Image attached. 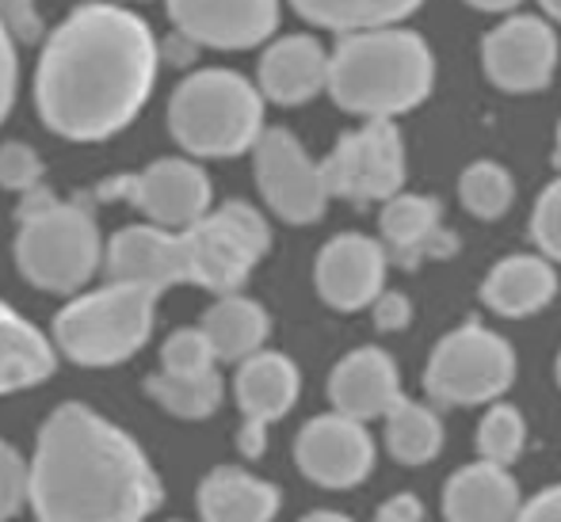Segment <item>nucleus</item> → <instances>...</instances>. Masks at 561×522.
Wrapping results in <instances>:
<instances>
[{
  "instance_id": "1",
  "label": "nucleus",
  "mask_w": 561,
  "mask_h": 522,
  "mask_svg": "<svg viewBox=\"0 0 561 522\" xmlns=\"http://www.w3.org/2000/svg\"><path fill=\"white\" fill-rule=\"evenodd\" d=\"M161 69V43L134 8L77 4L46 35L35 66V107L66 141H107L141 115Z\"/></svg>"
},
{
  "instance_id": "2",
  "label": "nucleus",
  "mask_w": 561,
  "mask_h": 522,
  "mask_svg": "<svg viewBox=\"0 0 561 522\" xmlns=\"http://www.w3.org/2000/svg\"><path fill=\"white\" fill-rule=\"evenodd\" d=\"M27 508L38 522H146L164 488L146 450L115 419L66 401L31 450Z\"/></svg>"
},
{
  "instance_id": "3",
  "label": "nucleus",
  "mask_w": 561,
  "mask_h": 522,
  "mask_svg": "<svg viewBox=\"0 0 561 522\" xmlns=\"http://www.w3.org/2000/svg\"><path fill=\"white\" fill-rule=\"evenodd\" d=\"M436 89V54L413 27H382L344 35L329 61V96L363 123H398Z\"/></svg>"
},
{
  "instance_id": "4",
  "label": "nucleus",
  "mask_w": 561,
  "mask_h": 522,
  "mask_svg": "<svg viewBox=\"0 0 561 522\" xmlns=\"http://www.w3.org/2000/svg\"><path fill=\"white\" fill-rule=\"evenodd\" d=\"M15 271L46 294H81L104 267L107 241L84 199H54L46 187L20 195L15 207Z\"/></svg>"
},
{
  "instance_id": "5",
  "label": "nucleus",
  "mask_w": 561,
  "mask_h": 522,
  "mask_svg": "<svg viewBox=\"0 0 561 522\" xmlns=\"http://www.w3.org/2000/svg\"><path fill=\"white\" fill-rule=\"evenodd\" d=\"M169 134L195 161L252 153L264 138V96L237 69H192L169 96Z\"/></svg>"
},
{
  "instance_id": "6",
  "label": "nucleus",
  "mask_w": 561,
  "mask_h": 522,
  "mask_svg": "<svg viewBox=\"0 0 561 522\" xmlns=\"http://www.w3.org/2000/svg\"><path fill=\"white\" fill-rule=\"evenodd\" d=\"M157 298L161 294L146 287H126V282L84 290L69 298L54 316V347L77 367H118L134 359L153 336Z\"/></svg>"
},
{
  "instance_id": "7",
  "label": "nucleus",
  "mask_w": 561,
  "mask_h": 522,
  "mask_svg": "<svg viewBox=\"0 0 561 522\" xmlns=\"http://www.w3.org/2000/svg\"><path fill=\"white\" fill-rule=\"evenodd\" d=\"M180 236L187 252V287H203L218 298L241 294L252 267L272 252L267 218L241 199L222 202Z\"/></svg>"
},
{
  "instance_id": "8",
  "label": "nucleus",
  "mask_w": 561,
  "mask_h": 522,
  "mask_svg": "<svg viewBox=\"0 0 561 522\" xmlns=\"http://www.w3.org/2000/svg\"><path fill=\"white\" fill-rule=\"evenodd\" d=\"M321 176H325L329 195L352 207L398 199L409 179V153L398 123L375 118V123H363L359 130L340 134L329 156H321Z\"/></svg>"
},
{
  "instance_id": "9",
  "label": "nucleus",
  "mask_w": 561,
  "mask_h": 522,
  "mask_svg": "<svg viewBox=\"0 0 561 522\" xmlns=\"http://www.w3.org/2000/svg\"><path fill=\"white\" fill-rule=\"evenodd\" d=\"M516 382V351L504 336L470 321L447 332L424 370V390L444 405H485Z\"/></svg>"
},
{
  "instance_id": "10",
  "label": "nucleus",
  "mask_w": 561,
  "mask_h": 522,
  "mask_svg": "<svg viewBox=\"0 0 561 522\" xmlns=\"http://www.w3.org/2000/svg\"><path fill=\"white\" fill-rule=\"evenodd\" d=\"M96 199L130 202L138 213H146L149 225L184 233V229L199 225L210 213L215 184H210L207 169L199 161H192V156H157L141 172L100 179Z\"/></svg>"
},
{
  "instance_id": "11",
  "label": "nucleus",
  "mask_w": 561,
  "mask_h": 522,
  "mask_svg": "<svg viewBox=\"0 0 561 522\" xmlns=\"http://www.w3.org/2000/svg\"><path fill=\"white\" fill-rule=\"evenodd\" d=\"M252 176H256V192L267 210L287 225H313L325 218L333 195L321 176V161H313L310 149L287 126H267L264 138L256 141Z\"/></svg>"
},
{
  "instance_id": "12",
  "label": "nucleus",
  "mask_w": 561,
  "mask_h": 522,
  "mask_svg": "<svg viewBox=\"0 0 561 522\" xmlns=\"http://www.w3.org/2000/svg\"><path fill=\"white\" fill-rule=\"evenodd\" d=\"M561 61L558 31L547 15L512 12L481 38V69L493 89L508 96H531L550 89Z\"/></svg>"
},
{
  "instance_id": "13",
  "label": "nucleus",
  "mask_w": 561,
  "mask_h": 522,
  "mask_svg": "<svg viewBox=\"0 0 561 522\" xmlns=\"http://www.w3.org/2000/svg\"><path fill=\"white\" fill-rule=\"evenodd\" d=\"M172 31L210 50H252L279 31V0H164Z\"/></svg>"
},
{
  "instance_id": "14",
  "label": "nucleus",
  "mask_w": 561,
  "mask_h": 522,
  "mask_svg": "<svg viewBox=\"0 0 561 522\" xmlns=\"http://www.w3.org/2000/svg\"><path fill=\"white\" fill-rule=\"evenodd\" d=\"M386 267H390V252L382 241L367 233H340L318 252L313 287L329 310L359 313L382 298Z\"/></svg>"
},
{
  "instance_id": "15",
  "label": "nucleus",
  "mask_w": 561,
  "mask_h": 522,
  "mask_svg": "<svg viewBox=\"0 0 561 522\" xmlns=\"http://www.w3.org/2000/svg\"><path fill=\"white\" fill-rule=\"evenodd\" d=\"M295 462L313 485L321 488H355L367 480L375 465V442L367 427L355 419L329 413L318 416L298 431Z\"/></svg>"
},
{
  "instance_id": "16",
  "label": "nucleus",
  "mask_w": 561,
  "mask_h": 522,
  "mask_svg": "<svg viewBox=\"0 0 561 522\" xmlns=\"http://www.w3.org/2000/svg\"><path fill=\"white\" fill-rule=\"evenodd\" d=\"M298 390H302V374H298V367L283 351H260L237 367L233 397L244 416L237 442H241L244 454L260 457L267 424H275V419H283L295 408Z\"/></svg>"
},
{
  "instance_id": "17",
  "label": "nucleus",
  "mask_w": 561,
  "mask_h": 522,
  "mask_svg": "<svg viewBox=\"0 0 561 522\" xmlns=\"http://www.w3.org/2000/svg\"><path fill=\"white\" fill-rule=\"evenodd\" d=\"M104 275L107 282L126 287H146L164 294L187 282V252L184 236L161 225H123L112 233L104 248Z\"/></svg>"
},
{
  "instance_id": "18",
  "label": "nucleus",
  "mask_w": 561,
  "mask_h": 522,
  "mask_svg": "<svg viewBox=\"0 0 561 522\" xmlns=\"http://www.w3.org/2000/svg\"><path fill=\"white\" fill-rule=\"evenodd\" d=\"M329 61L333 54L313 35L272 38L256 61V89L267 104L302 107L329 92Z\"/></svg>"
},
{
  "instance_id": "19",
  "label": "nucleus",
  "mask_w": 561,
  "mask_h": 522,
  "mask_svg": "<svg viewBox=\"0 0 561 522\" xmlns=\"http://www.w3.org/2000/svg\"><path fill=\"white\" fill-rule=\"evenodd\" d=\"M378 233L390 252V264L416 267L424 259H450L458 252V236L444 225V202L432 195L401 192L398 199L382 202Z\"/></svg>"
},
{
  "instance_id": "20",
  "label": "nucleus",
  "mask_w": 561,
  "mask_h": 522,
  "mask_svg": "<svg viewBox=\"0 0 561 522\" xmlns=\"http://www.w3.org/2000/svg\"><path fill=\"white\" fill-rule=\"evenodd\" d=\"M329 401L340 416L367 424V419L390 416L401 405V382L398 367L382 347H359L344 355L329 374Z\"/></svg>"
},
{
  "instance_id": "21",
  "label": "nucleus",
  "mask_w": 561,
  "mask_h": 522,
  "mask_svg": "<svg viewBox=\"0 0 561 522\" xmlns=\"http://www.w3.org/2000/svg\"><path fill=\"white\" fill-rule=\"evenodd\" d=\"M558 298V267L539 252H516L489 267L481 282V302L501 316H531Z\"/></svg>"
},
{
  "instance_id": "22",
  "label": "nucleus",
  "mask_w": 561,
  "mask_h": 522,
  "mask_svg": "<svg viewBox=\"0 0 561 522\" xmlns=\"http://www.w3.org/2000/svg\"><path fill=\"white\" fill-rule=\"evenodd\" d=\"M195 511L199 522H272L279 515V488L241 465H215L195 488Z\"/></svg>"
},
{
  "instance_id": "23",
  "label": "nucleus",
  "mask_w": 561,
  "mask_h": 522,
  "mask_svg": "<svg viewBox=\"0 0 561 522\" xmlns=\"http://www.w3.org/2000/svg\"><path fill=\"white\" fill-rule=\"evenodd\" d=\"M519 511H524L519 485L512 480V473L504 465L473 462L447 480V522H516Z\"/></svg>"
},
{
  "instance_id": "24",
  "label": "nucleus",
  "mask_w": 561,
  "mask_h": 522,
  "mask_svg": "<svg viewBox=\"0 0 561 522\" xmlns=\"http://www.w3.org/2000/svg\"><path fill=\"white\" fill-rule=\"evenodd\" d=\"M58 370V347L38 324L0 302V397L35 390Z\"/></svg>"
},
{
  "instance_id": "25",
  "label": "nucleus",
  "mask_w": 561,
  "mask_h": 522,
  "mask_svg": "<svg viewBox=\"0 0 561 522\" xmlns=\"http://www.w3.org/2000/svg\"><path fill=\"white\" fill-rule=\"evenodd\" d=\"M199 328L207 332L210 347H215L218 362H237L264 351L267 336H272V316L260 302L244 294H226L203 313Z\"/></svg>"
},
{
  "instance_id": "26",
  "label": "nucleus",
  "mask_w": 561,
  "mask_h": 522,
  "mask_svg": "<svg viewBox=\"0 0 561 522\" xmlns=\"http://www.w3.org/2000/svg\"><path fill=\"white\" fill-rule=\"evenodd\" d=\"M424 0H290L306 23L321 31L344 35H363V31L405 27L409 15L421 12Z\"/></svg>"
},
{
  "instance_id": "27",
  "label": "nucleus",
  "mask_w": 561,
  "mask_h": 522,
  "mask_svg": "<svg viewBox=\"0 0 561 522\" xmlns=\"http://www.w3.org/2000/svg\"><path fill=\"white\" fill-rule=\"evenodd\" d=\"M141 393L176 419H207L222 405L226 385L218 370H210V374H164V370H153L141 382Z\"/></svg>"
},
{
  "instance_id": "28",
  "label": "nucleus",
  "mask_w": 561,
  "mask_h": 522,
  "mask_svg": "<svg viewBox=\"0 0 561 522\" xmlns=\"http://www.w3.org/2000/svg\"><path fill=\"white\" fill-rule=\"evenodd\" d=\"M386 446L398 462L424 465L439 454L444 446V424L432 408L416 405V401H401L390 416H386Z\"/></svg>"
},
{
  "instance_id": "29",
  "label": "nucleus",
  "mask_w": 561,
  "mask_h": 522,
  "mask_svg": "<svg viewBox=\"0 0 561 522\" xmlns=\"http://www.w3.org/2000/svg\"><path fill=\"white\" fill-rule=\"evenodd\" d=\"M458 202L478 221H496L516 202V179L501 161L481 156V161H470L458 172Z\"/></svg>"
},
{
  "instance_id": "30",
  "label": "nucleus",
  "mask_w": 561,
  "mask_h": 522,
  "mask_svg": "<svg viewBox=\"0 0 561 522\" xmlns=\"http://www.w3.org/2000/svg\"><path fill=\"white\" fill-rule=\"evenodd\" d=\"M527 442V424L524 416L516 413L512 405H496L489 408L485 419L478 427V450H481V462H493V465H512L519 457Z\"/></svg>"
},
{
  "instance_id": "31",
  "label": "nucleus",
  "mask_w": 561,
  "mask_h": 522,
  "mask_svg": "<svg viewBox=\"0 0 561 522\" xmlns=\"http://www.w3.org/2000/svg\"><path fill=\"white\" fill-rule=\"evenodd\" d=\"M161 370L164 374H210V370H218V355L207 332L199 324L172 332L161 344Z\"/></svg>"
},
{
  "instance_id": "32",
  "label": "nucleus",
  "mask_w": 561,
  "mask_h": 522,
  "mask_svg": "<svg viewBox=\"0 0 561 522\" xmlns=\"http://www.w3.org/2000/svg\"><path fill=\"white\" fill-rule=\"evenodd\" d=\"M46 164L38 156V149H31L27 141H0V187L12 195H27L35 187H43Z\"/></svg>"
},
{
  "instance_id": "33",
  "label": "nucleus",
  "mask_w": 561,
  "mask_h": 522,
  "mask_svg": "<svg viewBox=\"0 0 561 522\" xmlns=\"http://www.w3.org/2000/svg\"><path fill=\"white\" fill-rule=\"evenodd\" d=\"M531 241L539 248V256H547L550 264H561V176L550 179L539 192V199H535Z\"/></svg>"
},
{
  "instance_id": "34",
  "label": "nucleus",
  "mask_w": 561,
  "mask_h": 522,
  "mask_svg": "<svg viewBox=\"0 0 561 522\" xmlns=\"http://www.w3.org/2000/svg\"><path fill=\"white\" fill-rule=\"evenodd\" d=\"M31 492V462L8 439H0V522L15 519Z\"/></svg>"
},
{
  "instance_id": "35",
  "label": "nucleus",
  "mask_w": 561,
  "mask_h": 522,
  "mask_svg": "<svg viewBox=\"0 0 561 522\" xmlns=\"http://www.w3.org/2000/svg\"><path fill=\"white\" fill-rule=\"evenodd\" d=\"M0 27L15 38V46H31L46 38L43 15H38L35 0H0Z\"/></svg>"
},
{
  "instance_id": "36",
  "label": "nucleus",
  "mask_w": 561,
  "mask_h": 522,
  "mask_svg": "<svg viewBox=\"0 0 561 522\" xmlns=\"http://www.w3.org/2000/svg\"><path fill=\"white\" fill-rule=\"evenodd\" d=\"M15 84H20V58H15V38L0 27V123L15 104Z\"/></svg>"
},
{
  "instance_id": "37",
  "label": "nucleus",
  "mask_w": 561,
  "mask_h": 522,
  "mask_svg": "<svg viewBox=\"0 0 561 522\" xmlns=\"http://www.w3.org/2000/svg\"><path fill=\"white\" fill-rule=\"evenodd\" d=\"M370 313H375V324L382 332H398L413 321V302L405 294H398V290H382V298L370 305Z\"/></svg>"
},
{
  "instance_id": "38",
  "label": "nucleus",
  "mask_w": 561,
  "mask_h": 522,
  "mask_svg": "<svg viewBox=\"0 0 561 522\" xmlns=\"http://www.w3.org/2000/svg\"><path fill=\"white\" fill-rule=\"evenodd\" d=\"M375 522H424V503L409 492L390 496V500L375 511Z\"/></svg>"
},
{
  "instance_id": "39",
  "label": "nucleus",
  "mask_w": 561,
  "mask_h": 522,
  "mask_svg": "<svg viewBox=\"0 0 561 522\" xmlns=\"http://www.w3.org/2000/svg\"><path fill=\"white\" fill-rule=\"evenodd\" d=\"M516 522H561V485L535 496V500L519 511Z\"/></svg>"
},
{
  "instance_id": "40",
  "label": "nucleus",
  "mask_w": 561,
  "mask_h": 522,
  "mask_svg": "<svg viewBox=\"0 0 561 522\" xmlns=\"http://www.w3.org/2000/svg\"><path fill=\"white\" fill-rule=\"evenodd\" d=\"M195 54H199V46H195L187 35H180V31H172V35L161 43V61H176V69L180 66H192Z\"/></svg>"
},
{
  "instance_id": "41",
  "label": "nucleus",
  "mask_w": 561,
  "mask_h": 522,
  "mask_svg": "<svg viewBox=\"0 0 561 522\" xmlns=\"http://www.w3.org/2000/svg\"><path fill=\"white\" fill-rule=\"evenodd\" d=\"M470 8H478V12H493V15H512L524 0H466Z\"/></svg>"
},
{
  "instance_id": "42",
  "label": "nucleus",
  "mask_w": 561,
  "mask_h": 522,
  "mask_svg": "<svg viewBox=\"0 0 561 522\" xmlns=\"http://www.w3.org/2000/svg\"><path fill=\"white\" fill-rule=\"evenodd\" d=\"M302 522H352V519L340 515V511H313V515H306Z\"/></svg>"
},
{
  "instance_id": "43",
  "label": "nucleus",
  "mask_w": 561,
  "mask_h": 522,
  "mask_svg": "<svg viewBox=\"0 0 561 522\" xmlns=\"http://www.w3.org/2000/svg\"><path fill=\"white\" fill-rule=\"evenodd\" d=\"M539 8L550 23H561V0H539Z\"/></svg>"
},
{
  "instance_id": "44",
  "label": "nucleus",
  "mask_w": 561,
  "mask_h": 522,
  "mask_svg": "<svg viewBox=\"0 0 561 522\" xmlns=\"http://www.w3.org/2000/svg\"><path fill=\"white\" fill-rule=\"evenodd\" d=\"M554 156L561 161V123H558V130H554Z\"/></svg>"
},
{
  "instance_id": "45",
  "label": "nucleus",
  "mask_w": 561,
  "mask_h": 522,
  "mask_svg": "<svg viewBox=\"0 0 561 522\" xmlns=\"http://www.w3.org/2000/svg\"><path fill=\"white\" fill-rule=\"evenodd\" d=\"M558 382H561V355H558Z\"/></svg>"
}]
</instances>
